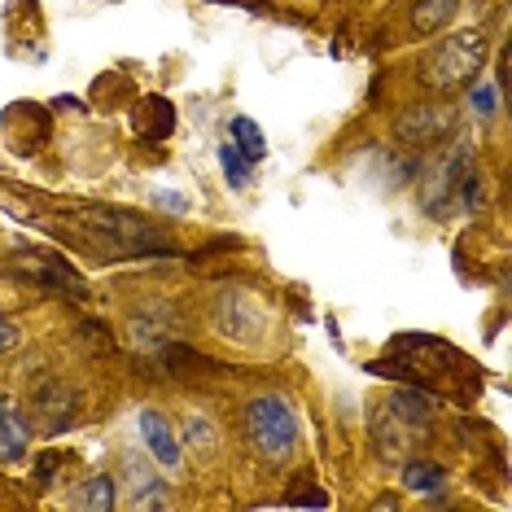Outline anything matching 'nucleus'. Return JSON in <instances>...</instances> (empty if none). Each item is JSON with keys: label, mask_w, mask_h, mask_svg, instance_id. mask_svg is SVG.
<instances>
[{"label": "nucleus", "mask_w": 512, "mask_h": 512, "mask_svg": "<svg viewBox=\"0 0 512 512\" xmlns=\"http://www.w3.org/2000/svg\"><path fill=\"white\" fill-rule=\"evenodd\" d=\"M486 66V36L482 31H451L442 44L425 53L421 62V84L429 92H456L473 84Z\"/></svg>", "instance_id": "f257e3e1"}, {"label": "nucleus", "mask_w": 512, "mask_h": 512, "mask_svg": "<svg viewBox=\"0 0 512 512\" xmlns=\"http://www.w3.org/2000/svg\"><path fill=\"white\" fill-rule=\"evenodd\" d=\"M66 224H79V228H84V237H97V241H92V250H101L106 259H114V254H145V250L162 246L158 228L145 224L141 215L75 206V211H66Z\"/></svg>", "instance_id": "f03ea898"}, {"label": "nucleus", "mask_w": 512, "mask_h": 512, "mask_svg": "<svg viewBox=\"0 0 512 512\" xmlns=\"http://www.w3.org/2000/svg\"><path fill=\"white\" fill-rule=\"evenodd\" d=\"M246 429H250L254 451H259L267 464H285L289 456H294V447H298V421H294V412H289L285 399H276V394H263V399H254L246 407Z\"/></svg>", "instance_id": "7ed1b4c3"}, {"label": "nucleus", "mask_w": 512, "mask_h": 512, "mask_svg": "<svg viewBox=\"0 0 512 512\" xmlns=\"http://www.w3.org/2000/svg\"><path fill=\"white\" fill-rule=\"evenodd\" d=\"M451 127H456V114H451V106H416L412 114H403L399 119V141L412 145V149H429L438 141H447Z\"/></svg>", "instance_id": "20e7f679"}, {"label": "nucleus", "mask_w": 512, "mask_h": 512, "mask_svg": "<svg viewBox=\"0 0 512 512\" xmlns=\"http://www.w3.org/2000/svg\"><path fill=\"white\" fill-rule=\"evenodd\" d=\"M469 167H473V145H456L447 158L438 162V171L425 184V206L429 211L442 215V202H456V189H460V180H464V171Z\"/></svg>", "instance_id": "39448f33"}, {"label": "nucleus", "mask_w": 512, "mask_h": 512, "mask_svg": "<svg viewBox=\"0 0 512 512\" xmlns=\"http://www.w3.org/2000/svg\"><path fill=\"white\" fill-rule=\"evenodd\" d=\"M136 425H141V438H145L149 456H154V460L162 464V469H176L180 456H184V451H180L184 442L176 438V425H171L162 412H154V407H145L141 421H136Z\"/></svg>", "instance_id": "423d86ee"}, {"label": "nucleus", "mask_w": 512, "mask_h": 512, "mask_svg": "<svg viewBox=\"0 0 512 512\" xmlns=\"http://www.w3.org/2000/svg\"><path fill=\"white\" fill-rule=\"evenodd\" d=\"M136 123H141L145 141H162V136H171V127H176V106H171L167 97H145Z\"/></svg>", "instance_id": "0eeeda50"}, {"label": "nucleus", "mask_w": 512, "mask_h": 512, "mask_svg": "<svg viewBox=\"0 0 512 512\" xmlns=\"http://www.w3.org/2000/svg\"><path fill=\"white\" fill-rule=\"evenodd\" d=\"M27 421L14 412V407H0V460H22L27 456Z\"/></svg>", "instance_id": "6e6552de"}, {"label": "nucleus", "mask_w": 512, "mask_h": 512, "mask_svg": "<svg viewBox=\"0 0 512 512\" xmlns=\"http://www.w3.org/2000/svg\"><path fill=\"white\" fill-rule=\"evenodd\" d=\"M403 486L407 491H416V495H438L442 486H447V469L434 460H412L403 469Z\"/></svg>", "instance_id": "1a4fd4ad"}, {"label": "nucleus", "mask_w": 512, "mask_h": 512, "mask_svg": "<svg viewBox=\"0 0 512 512\" xmlns=\"http://www.w3.org/2000/svg\"><path fill=\"white\" fill-rule=\"evenodd\" d=\"M451 14H456V0H416V5H412V27L429 36V31L447 27Z\"/></svg>", "instance_id": "9d476101"}, {"label": "nucleus", "mask_w": 512, "mask_h": 512, "mask_svg": "<svg viewBox=\"0 0 512 512\" xmlns=\"http://www.w3.org/2000/svg\"><path fill=\"white\" fill-rule=\"evenodd\" d=\"M232 149H237L241 158H250V162H259L267 154V141H263V132H259V123L254 119H232Z\"/></svg>", "instance_id": "9b49d317"}, {"label": "nucleus", "mask_w": 512, "mask_h": 512, "mask_svg": "<svg viewBox=\"0 0 512 512\" xmlns=\"http://www.w3.org/2000/svg\"><path fill=\"white\" fill-rule=\"evenodd\" d=\"M79 504L84 508H97V512H110L114 508V482L110 477H88L84 495H79Z\"/></svg>", "instance_id": "f8f14e48"}, {"label": "nucleus", "mask_w": 512, "mask_h": 512, "mask_svg": "<svg viewBox=\"0 0 512 512\" xmlns=\"http://www.w3.org/2000/svg\"><path fill=\"white\" fill-rule=\"evenodd\" d=\"M219 162H224V180L232 184V189H246V180H250V158H241L232 145L219 149Z\"/></svg>", "instance_id": "ddd939ff"}, {"label": "nucleus", "mask_w": 512, "mask_h": 512, "mask_svg": "<svg viewBox=\"0 0 512 512\" xmlns=\"http://www.w3.org/2000/svg\"><path fill=\"white\" fill-rule=\"evenodd\" d=\"M469 106H473L477 114H482V119H491V114H495V106H499V101H495V88H486V84H473V92H469Z\"/></svg>", "instance_id": "4468645a"}, {"label": "nucleus", "mask_w": 512, "mask_h": 512, "mask_svg": "<svg viewBox=\"0 0 512 512\" xmlns=\"http://www.w3.org/2000/svg\"><path fill=\"white\" fill-rule=\"evenodd\" d=\"M289 504L294 508H329V495L324 491H298V495H289Z\"/></svg>", "instance_id": "2eb2a0df"}]
</instances>
